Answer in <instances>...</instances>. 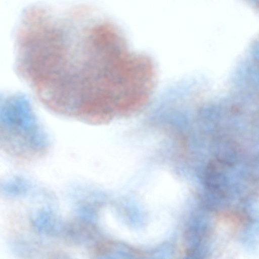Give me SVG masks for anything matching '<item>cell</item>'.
Segmentation results:
<instances>
[{"label": "cell", "instance_id": "cell-1", "mask_svg": "<svg viewBox=\"0 0 259 259\" xmlns=\"http://www.w3.org/2000/svg\"><path fill=\"white\" fill-rule=\"evenodd\" d=\"M15 54L17 74L46 108L89 124L138 112L155 85L152 59L132 51L119 27L89 4L26 8Z\"/></svg>", "mask_w": 259, "mask_h": 259}, {"label": "cell", "instance_id": "cell-2", "mask_svg": "<svg viewBox=\"0 0 259 259\" xmlns=\"http://www.w3.org/2000/svg\"><path fill=\"white\" fill-rule=\"evenodd\" d=\"M0 133L5 147L20 152L40 151L49 143L48 133L30 101L19 92L1 96Z\"/></svg>", "mask_w": 259, "mask_h": 259}]
</instances>
